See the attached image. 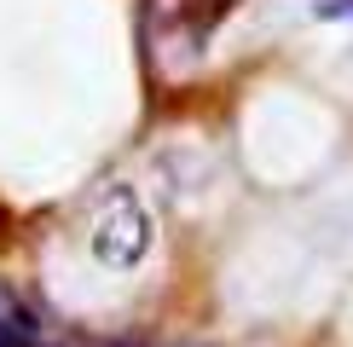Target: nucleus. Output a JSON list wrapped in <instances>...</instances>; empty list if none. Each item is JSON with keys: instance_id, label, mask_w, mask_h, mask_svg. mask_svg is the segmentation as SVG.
Returning <instances> with one entry per match:
<instances>
[{"instance_id": "nucleus-1", "label": "nucleus", "mask_w": 353, "mask_h": 347, "mask_svg": "<svg viewBox=\"0 0 353 347\" xmlns=\"http://www.w3.org/2000/svg\"><path fill=\"white\" fill-rule=\"evenodd\" d=\"M87 243H93V255L105 260V266H116V272L139 266L145 249H151V209H145L128 185H110L105 202L93 209V231H87Z\"/></svg>"}, {"instance_id": "nucleus-2", "label": "nucleus", "mask_w": 353, "mask_h": 347, "mask_svg": "<svg viewBox=\"0 0 353 347\" xmlns=\"http://www.w3.org/2000/svg\"><path fill=\"white\" fill-rule=\"evenodd\" d=\"M319 18H353V0H313Z\"/></svg>"}, {"instance_id": "nucleus-3", "label": "nucleus", "mask_w": 353, "mask_h": 347, "mask_svg": "<svg viewBox=\"0 0 353 347\" xmlns=\"http://www.w3.org/2000/svg\"><path fill=\"white\" fill-rule=\"evenodd\" d=\"M0 347H35V336H29V330H6V324H0Z\"/></svg>"}, {"instance_id": "nucleus-4", "label": "nucleus", "mask_w": 353, "mask_h": 347, "mask_svg": "<svg viewBox=\"0 0 353 347\" xmlns=\"http://www.w3.org/2000/svg\"><path fill=\"white\" fill-rule=\"evenodd\" d=\"M116 347H139V341H116Z\"/></svg>"}, {"instance_id": "nucleus-5", "label": "nucleus", "mask_w": 353, "mask_h": 347, "mask_svg": "<svg viewBox=\"0 0 353 347\" xmlns=\"http://www.w3.org/2000/svg\"><path fill=\"white\" fill-rule=\"evenodd\" d=\"M197 347H203V341H197Z\"/></svg>"}]
</instances>
